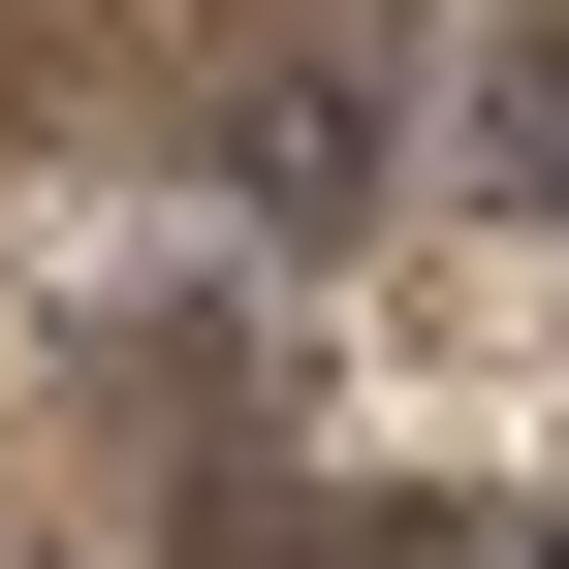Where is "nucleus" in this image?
Segmentation results:
<instances>
[{"mask_svg": "<svg viewBox=\"0 0 569 569\" xmlns=\"http://www.w3.org/2000/svg\"><path fill=\"white\" fill-rule=\"evenodd\" d=\"M222 190H253L284 253H348V222L411 190V96H380V63H253V127H222Z\"/></svg>", "mask_w": 569, "mask_h": 569, "instance_id": "obj_1", "label": "nucleus"}, {"mask_svg": "<svg viewBox=\"0 0 569 569\" xmlns=\"http://www.w3.org/2000/svg\"><path fill=\"white\" fill-rule=\"evenodd\" d=\"M475 569H569V507H507V538H475Z\"/></svg>", "mask_w": 569, "mask_h": 569, "instance_id": "obj_2", "label": "nucleus"}]
</instances>
